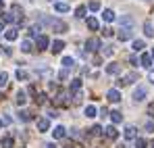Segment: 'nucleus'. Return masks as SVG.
Segmentation results:
<instances>
[{
	"label": "nucleus",
	"mask_w": 154,
	"mask_h": 148,
	"mask_svg": "<svg viewBox=\"0 0 154 148\" xmlns=\"http://www.w3.org/2000/svg\"><path fill=\"white\" fill-rule=\"evenodd\" d=\"M54 11H58V13H67V11H69V4H65V2H54Z\"/></svg>",
	"instance_id": "nucleus-24"
},
{
	"label": "nucleus",
	"mask_w": 154,
	"mask_h": 148,
	"mask_svg": "<svg viewBox=\"0 0 154 148\" xmlns=\"http://www.w3.org/2000/svg\"><path fill=\"white\" fill-rule=\"evenodd\" d=\"M21 50H23V52H31V50H33L31 40H23V42H21Z\"/></svg>",
	"instance_id": "nucleus-26"
},
{
	"label": "nucleus",
	"mask_w": 154,
	"mask_h": 148,
	"mask_svg": "<svg viewBox=\"0 0 154 148\" xmlns=\"http://www.w3.org/2000/svg\"><path fill=\"white\" fill-rule=\"evenodd\" d=\"M11 11L15 13V17H17L19 21L23 19V11H21V6H19V4H13V8H11Z\"/></svg>",
	"instance_id": "nucleus-28"
},
{
	"label": "nucleus",
	"mask_w": 154,
	"mask_h": 148,
	"mask_svg": "<svg viewBox=\"0 0 154 148\" xmlns=\"http://www.w3.org/2000/svg\"><path fill=\"white\" fill-rule=\"evenodd\" d=\"M73 65H75V58H71V56H65V58H63V67H65V69H71Z\"/></svg>",
	"instance_id": "nucleus-29"
},
{
	"label": "nucleus",
	"mask_w": 154,
	"mask_h": 148,
	"mask_svg": "<svg viewBox=\"0 0 154 148\" xmlns=\"http://www.w3.org/2000/svg\"><path fill=\"white\" fill-rule=\"evenodd\" d=\"M85 11H88V6L79 4V6L75 8V17H77V19H83V17H85Z\"/></svg>",
	"instance_id": "nucleus-21"
},
{
	"label": "nucleus",
	"mask_w": 154,
	"mask_h": 148,
	"mask_svg": "<svg viewBox=\"0 0 154 148\" xmlns=\"http://www.w3.org/2000/svg\"><path fill=\"white\" fill-rule=\"evenodd\" d=\"M4 38H6L8 42H15V40L19 38V31H17V27H8V29L4 31Z\"/></svg>",
	"instance_id": "nucleus-6"
},
{
	"label": "nucleus",
	"mask_w": 154,
	"mask_h": 148,
	"mask_svg": "<svg viewBox=\"0 0 154 148\" xmlns=\"http://www.w3.org/2000/svg\"><path fill=\"white\" fill-rule=\"evenodd\" d=\"M88 27H90L92 31H96V29L100 27V23H98V19H94V17H88Z\"/></svg>",
	"instance_id": "nucleus-23"
},
{
	"label": "nucleus",
	"mask_w": 154,
	"mask_h": 148,
	"mask_svg": "<svg viewBox=\"0 0 154 148\" xmlns=\"http://www.w3.org/2000/svg\"><path fill=\"white\" fill-rule=\"evenodd\" d=\"M50 129V119H46V117H42V119H38V131H48Z\"/></svg>",
	"instance_id": "nucleus-9"
},
{
	"label": "nucleus",
	"mask_w": 154,
	"mask_h": 148,
	"mask_svg": "<svg viewBox=\"0 0 154 148\" xmlns=\"http://www.w3.org/2000/svg\"><path fill=\"white\" fill-rule=\"evenodd\" d=\"M0 127H2V119H0Z\"/></svg>",
	"instance_id": "nucleus-49"
},
{
	"label": "nucleus",
	"mask_w": 154,
	"mask_h": 148,
	"mask_svg": "<svg viewBox=\"0 0 154 148\" xmlns=\"http://www.w3.org/2000/svg\"><path fill=\"white\" fill-rule=\"evenodd\" d=\"M152 54H142V58H140V65L144 67V69H152Z\"/></svg>",
	"instance_id": "nucleus-7"
},
{
	"label": "nucleus",
	"mask_w": 154,
	"mask_h": 148,
	"mask_svg": "<svg viewBox=\"0 0 154 148\" xmlns=\"http://www.w3.org/2000/svg\"><path fill=\"white\" fill-rule=\"evenodd\" d=\"M148 77H150V81L154 83V69H150V73H148Z\"/></svg>",
	"instance_id": "nucleus-44"
},
{
	"label": "nucleus",
	"mask_w": 154,
	"mask_h": 148,
	"mask_svg": "<svg viewBox=\"0 0 154 148\" xmlns=\"http://www.w3.org/2000/svg\"><path fill=\"white\" fill-rule=\"evenodd\" d=\"M46 148H56V146H54V144H48V146H46Z\"/></svg>",
	"instance_id": "nucleus-46"
},
{
	"label": "nucleus",
	"mask_w": 154,
	"mask_h": 148,
	"mask_svg": "<svg viewBox=\"0 0 154 148\" xmlns=\"http://www.w3.org/2000/svg\"><path fill=\"white\" fill-rule=\"evenodd\" d=\"M110 121H112V123H121V121H123L121 111H112V113H110Z\"/></svg>",
	"instance_id": "nucleus-19"
},
{
	"label": "nucleus",
	"mask_w": 154,
	"mask_h": 148,
	"mask_svg": "<svg viewBox=\"0 0 154 148\" xmlns=\"http://www.w3.org/2000/svg\"><path fill=\"white\" fill-rule=\"evenodd\" d=\"M67 148H73V146H67Z\"/></svg>",
	"instance_id": "nucleus-50"
},
{
	"label": "nucleus",
	"mask_w": 154,
	"mask_h": 148,
	"mask_svg": "<svg viewBox=\"0 0 154 148\" xmlns=\"http://www.w3.org/2000/svg\"><path fill=\"white\" fill-rule=\"evenodd\" d=\"M150 54H152V58H154V48H152V52H150Z\"/></svg>",
	"instance_id": "nucleus-48"
},
{
	"label": "nucleus",
	"mask_w": 154,
	"mask_h": 148,
	"mask_svg": "<svg viewBox=\"0 0 154 148\" xmlns=\"http://www.w3.org/2000/svg\"><path fill=\"white\" fill-rule=\"evenodd\" d=\"M123 81H125V86L133 83V81H137V73H127L125 77H123Z\"/></svg>",
	"instance_id": "nucleus-25"
},
{
	"label": "nucleus",
	"mask_w": 154,
	"mask_h": 148,
	"mask_svg": "<svg viewBox=\"0 0 154 148\" xmlns=\"http://www.w3.org/2000/svg\"><path fill=\"white\" fill-rule=\"evenodd\" d=\"M48 44H50V40H48L46 36L40 33V36L35 38V48H38V50H46V48H48Z\"/></svg>",
	"instance_id": "nucleus-2"
},
{
	"label": "nucleus",
	"mask_w": 154,
	"mask_h": 148,
	"mask_svg": "<svg viewBox=\"0 0 154 148\" xmlns=\"http://www.w3.org/2000/svg\"><path fill=\"white\" fill-rule=\"evenodd\" d=\"M2 148H13V138H4L2 140Z\"/></svg>",
	"instance_id": "nucleus-35"
},
{
	"label": "nucleus",
	"mask_w": 154,
	"mask_h": 148,
	"mask_svg": "<svg viewBox=\"0 0 154 148\" xmlns=\"http://www.w3.org/2000/svg\"><path fill=\"white\" fill-rule=\"evenodd\" d=\"M17 79H19V81H27V79H29V73H27V71H23V69H17Z\"/></svg>",
	"instance_id": "nucleus-27"
},
{
	"label": "nucleus",
	"mask_w": 154,
	"mask_h": 148,
	"mask_svg": "<svg viewBox=\"0 0 154 148\" xmlns=\"http://www.w3.org/2000/svg\"><path fill=\"white\" fill-rule=\"evenodd\" d=\"M42 21H44V23H48L52 29H54V31H58V33H65V31H67V23H65V21H60V19H48V17H44V15H42Z\"/></svg>",
	"instance_id": "nucleus-1"
},
{
	"label": "nucleus",
	"mask_w": 154,
	"mask_h": 148,
	"mask_svg": "<svg viewBox=\"0 0 154 148\" xmlns=\"http://www.w3.org/2000/svg\"><path fill=\"white\" fill-rule=\"evenodd\" d=\"M146 146H148V144H146L144 138H137V140H135V148H146Z\"/></svg>",
	"instance_id": "nucleus-36"
},
{
	"label": "nucleus",
	"mask_w": 154,
	"mask_h": 148,
	"mask_svg": "<svg viewBox=\"0 0 154 148\" xmlns=\"http://www.w3.org/2000/svg\"><path fill=\"white\" fill-rule=\"evenodd\" d=\"M133 100H135V102L146 100V88H144V86H137V88L133 90Z\"/></svg>",
	"instance_id": "nucleus-4"
},
{
	"label": "nucleus",
	"mask_w": 154,
	"mask_h": 148,
	"mask_svg": "<svg viewBox=\"0 0 154 148\" xmlns=\"http://www.w3.org/2000/svg\"><path fill=\"white\" fill-rule=\"evenodd\" d=\"M0 8H4V2H2V0H0Z\"/></svg>",
	"instance_id": "nucleus-47"
},
{
	"label": "nucleus",
	"mask_w": 154,
	"mask_h": 148,
	"mask_svg": "<svg viewBox=\"0 0 154 148\" xmlns=\"http://www.w3.org/2000/svg\"><path fill=\"white\" fill-rule=\"evenodd\" d=\"M2 123H4V125H8V123H11V117H8V115H4V119H2Z\"/></svg>",
	"instance_id": "nucleus-43"
},
{
	"label": "nucleus",
	"mask_w": 154,
	"mask_h": 148,
	"mask_svg": "<svg viewBox=\"0 0 154 148\" xmlns=\"http://www.w3.org/2000/svg\"><path fill=\"white\" fill-rule=\"evenodd\" d=\"M85 48H88V52H96V50L100 48V40H98V38H90V40H85Z\"/></svg>",
	"instance_id": "nucleus-3"
},
{
	"label": "nucleus",
	"mask_w": 154,
	"mask_h": 148,
	"mask_svg": "<svg viewBox=\"0 0 154 148\" xmlns=\"http://www.w3.org/2000/svg\"><path fill=\"white\" fill-rule=\"evenodd\" d=\"M144 127H146V131H150V134L154 131V123H152V121H148V123L144 125Z\"/></svg>",
	"instance_id": "nucleus-39"
},
{
	"label": "nucleus",
	"mask_w": 154,
	"mask_h": 148,
	"mask_svg": "<svg viewBox=\"0 0 154 148\" xmlns=\"http://www.w3.org/2000/svg\"><path fill=\"white\" fill-rule=\"evenodd\" d=\"M15 102H17L19 106H23V104L27 102V94L23 92V90H19V92H17V96H15Z\"/></svg>",
	"instance_id": "nucleus-14"
},
{
	"label": "nucleus",
	"mask_w": 154,
	"mask_h": 148,
	"mask_svg": "<svg viewBox=\"0 0 154 148\" xmlns=\"http://www.w3.org/2000/svg\"><path fill=\"white\" fill-rule=\"evenodd\" d=\"M121 25L127 27V29H131V27H133V19H131L129 15H125V17H121Z\"/></svg>",
	"instance_id": "nucleus-22"
},
{
	"label": "nucleus",
	"mask_w": 154,
	"mask_h": 148,
	"mask_svg": "<svg viewBox=\"0 0 154 148\" xmlns=\"http://www.w3.org/2000/svg\"><path fill=\"white\" fill-rule=\"evenodd\" d=\"M63 48H65V42H63V40H54L50 50L54 52V54H58V52H63Z\"/></svg>",
	"instance_id": "nucleus-13"
},
{
	"label": "nucleus",
	"mask_w": 154,
	"mask_h": 148,
	"mask_svg": "<svg viewBox=\"0 0 154 148\" xmlns=\"http://www.w3.org/2000/svg\"><path fill=\"white\" fill-rule=\"evenodd\" d=\"M148 115H150V117H154V102H150V104H148Z\"/></svg>",
	"instance_id": "nucleus-40"
},
{
	"label": "nucleus",
	"mask_w": 154,
	"mask_h": 148,
	"mask_svg": "<svg viewBox=\"0 0 154 148\" xmlns=\"http://www.w3.org/2000/svg\"><path fill=\"white\" fill-rule=\"evenodd\" d=\"M0 19H2V21H6V23H13V21H15V15H11V13H2V15H0Z\"/></svg>",
	"instance_id": "nucleus-30"
},
{
	"label": "nucleus",
	"mask_w": 154,
	"mask_h": 148,
	"mask_svg": "<svg viewBox=\"0 0 154 148\" xmlns=\"http://www.w3.org/2000/svg\"><path fill=\"white\" fill-rule=\"evenodd\" d=\"M125 138H127V140H137V134H135V127H133V125L125 127Z\"/></svg>",
	"instance_id": "nucleus-15"
},
{
	"label": "nucleus",
	"mask_w": 154,
	"mask_h": 148,
	"mask_svg": "<svg viewBox=\"0 0 154 148\" xmlns=\"http://www.w3.org/2000/svg\"><path fill=\"white\" fill-rule=\"evenodd\" d=\"M106 73L108 75H119L121 73V65H119V63H108V65H106Z\"/></svg>",
	"instance_id": "nucleus-8"
},
{
	"label": "nucleus",
	"mask_w": 154,
	"mask_h": 148,
	"mask_svg": "<svg viewBox=\"0 0 154 148\" xmlns=\"http://www.w3.org/2000/svg\"><path fill=\"white\" fill-rule=\"evenodd\" d=\"M106 98L110 100V102H121V92H119L117 88H110V90L106 92Z\"/></svg>",
	"instance_id": "nucleus-5"
},
{
	"label": "nucleus",
	"mask_w": 154,
	"mask_h": 148,
	"mask_svg": "<svg viewBox=\"0 0 154 148\" xmlns=\"http://www.w3.org/2000/svg\"><path fill=\"white\" fill-rule=\"evenodd\" d=\"M131 48L135 50V52H142V50L146 48V42H144V40H135V42L131 44Z\"/></svg>",
	"instance_id": "nucleus-17"
},
{
	"label": "nucleus",
	"mask_w": 154,
	"mask_h": 148,
	"mask_svg": "<svg viewBox=\"0 0 154 148\" xmlns=\"http://www.w3.org/2000/svg\"><path fill=\"white\" fill-rule=\"evenodd\" d=\"M52 136H54V140H60V138H65V136H67V129H65L63 125H58V127H54Z\"/></svg>",
	"instance_id": "nucleus-11"
},
{
	"label": "nucleus",
	"mask_w": 154,
	"mask_h": 148,
	"mask_svg": "<svg viewBox=\"0 0 154 148\" xmlns=\"http://www.w3.org/2000/svg\"><path fill=\"white\" fill-rule=\"evenodd\" d=\"M38 102L44 104V102H46V94H40V96H38Z\"/></svg>",
	"instance_id": "nucleus-41"
},
{
	"label": "nucleus",
	"mask_w": 154,
	"mask_h": 148,
	"mask_svg": "<svg viewBox=\"0 0 154 148\" xmlns=\"http://www.w3.org/2000/svg\"><path fill=\"white\" fill-rule=\"evenodd\" d=\"M129 63H131V65H135V67H137V65H140V63H137V58H135V56H131V58H129Z\"/></svg>",
	"instance_id": "nucleus-42"
},
{
	"label": "nucleus",
	"mask_w": 154,
	"mask_h": 148,
	"mask_svg": "<svg viewBox=\"0 0 154 148\" xmlns=\"http://www.w3.org/2000/svg\"><path fill=\"white\" fill-rule=\"evenodd\" d=\"M104 131H106V138H110V140H117V138H119V131H117L115 125H108Z\"/></svg>",
	"instance_id": "nucleus-12"
},
{
	"label": "nucleus",
	"mask_w": 154,
	"mask_h": 148,
	"mask_svg": "<svg viewBox=\"0 0 154 148\" xmlns=\"http://www.w3.org/2000/svg\"><path fill=\"white\" fill-rule=\"evenodd\" d=\"M96 113H98V109H96L94 104H88V106H85V117L92 119V117H96Z\"/></svg>",
	"instance_id": "nucleus-18"
},
{
	"label": "nucleus",
	"mask_w": 154,
	"mask_h": 148,
	"mask_svg": "<svg viewBox=\"0 0 154 148\" xmlns=\"http://www.w3.org/2000/svg\"><path fill=\"white\" fill-rule=\"evenodd\" d=\"M19 119H21V121H31V113H29V111H21V113H19Z\"/></svg>",
	"instance_id": "nucleus-32"
},
{
	"label": "nucleus",
	"mask_w": 154,
	"mask_h": 148,
	"mask_svg": "<svg viewBox=\"0 0 154 148\" xmlns=\"http://www.w3.org/2000/svg\"><path fill=\"white\" fill-rule=\"evenodd\" d=\"M90 134H92V136H100V134H102V127H100V125H94V127L90 129Z\"/></svg>",
	"instance_id": "nucleus-34"
},
{
	"label": "nucleus",
	"mask_w": 154,
	"mask_h": 148,
	"mask_svg": "<svg viewBox=\"0 0 154 148\" xmlns=\"http://www.w3.org/2000/svg\"><path fill=\"white\" fill-rule=\"evenodd\" d=\"M144 33H146L148 38H152V36H154V25H152V21H146V23H144Z\"/></svg>",
	"instance_id": "nucleus-16"
},
{
	"label": "nucleus",
	"mask_w": 154,
	"mask_h": 148,
	"mask_svg": "<svg viewBox=\"0 0 154 148\" xmlns=\"http://www.w3.org/2000/svg\"><path fill=\"white\" fill-rule=\"evenodd\" d=\"M6 81H8L6 71H0V88H6Z\"/></svg>",
	"instance_id": "nucleus-31"
},
{
	"label": "nucleus",
	"mask_w": 154,
	"mask_h": 148,
	"mask_svg": "<svg viewBox=\"0 0 154 148\" xmlns=\"http://www.w3.org/2000/svg\"><path fill=\"white\" fill-rule=\"evenodd\" d=\"M90 11H100V2L98 0H92L90 2Z\"/></svg>",
	"instance_id": "nucleus-37"
},
{
	"label": "nucleus",
	"mask_w": 154,
	"mask_h": 148,
	"mask_svg": "<svg viewBox=\"0 0 154 148\" xmlns=\"http://www.w3.org/2000/svg\"><path fill=\"white\" fill-rule=\"evenodd\" d=\"M112 52H115V50H112V46H104V48H102V54H104V56H112Z\"/></svg>",
	"instance_id": "nucleus-38"
},
{
	"label": "nucleus",
	"mask_w": 154,
	"mask_h": 148,
	"mask_svg": "<svg viewBox=\"0 0 154 148\" xmlns=\"http://www.w3.org/2000/svg\"><path fill=\"white\" fill-rule=\"evenodd\" d=\"M117 36H119V40H121V42H127V40H131V29H127V27H121Z\"/></svg>",
	"instance_id": "nucleus-10"
},
{
	"label": "nucleus",
	"mask_w": 154,
	"mask_h": 148,
	"mask_svg": "<svg viewBox=\"0 0 154 148\" xmlns=\"http://www.w3.org/2000/svg\"><path fill=\"white\" fill-rule=\"evenodd\" d=\"M102 19H104V21H108V23H110V21H115V13H112L110 8H104V13H102Z\"/></svg>",
	"instance_id": "nucleus-20"
},
{
	"label": "nucleus",
	"mask_w": 154,
	"mask_h": 148,
	"mask_svg": "<svg viewBox=\"0 0 154 148\" xmlns=\"http://www.w3.org/2000/svg\"><path fill=\"white\" fill-rule=\"evenodd\" d=\"M2 31H6V29H4V27H2V23H0V33H2Z\"/></svg>",
	"instance_id": "nucleus-45"
},
{
	"label": "nucleus",
	"mask_w": 154,
	"mask_h": 148,
	"mask_svg": "<svg viewBox=\"0 0 154 148\" xmlns=\"http://www.w3.org/2000/svg\"><path fill=\"white\" fill-rule=\"evenodd\" d=\"M79 88H81V79H73L71 81V90L73 92H79Z\"/></svg>",
	"instance_id": "nucleus-33"
}]
</instances>
